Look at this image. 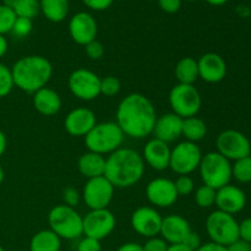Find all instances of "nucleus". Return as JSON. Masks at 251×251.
Instances as JSON below:
<instances>
[{"label": "nucleus", "instance_id": "obj_1", "mask_svg": "<svg viewBox=\"0 0 251 251\" xmlns=\"http://www.w3.org/2000/svg\"><path fill=\"white\" fill-rule=\"evenodd\" d=\"M115 119L125 136L140 140L152 134L157 114L154 105L146 96L130 93L118 105Z\"/></svg>", "mask_w": 251, "mask_h": 251}, {"label": "nucleus", "instance_id": "obj_2", "mask_svg": "<svg viewBox=\"0 0 251 251\" xmlns=\"http://www.w3.org/2000/svg\"><path fill=\"white\" fill-rule=\"evenodd\" d=\"M145 173L141 154L131 149H118L105 158L104 176L114 188H131L139 183Z\"/></svg>", "mask_w": 251, "mask_h": 251}, {"label": "nucleus", "instance_id": "obj_3", "mask_svg": "<svg viewBox=\"0 0 251 251\" xmlns=\"http://www.w3.org/2000/svg\"><path fill=\"white\" fill-rule=\"evenodd\" d=\"M14 85L26 93H36L53 76V65L42 55H27L19 59L11 69Z\"/></svg>", "mask_w": 251, "mask_h": 251}, {"label": "nucleus", "instance_id": "obj_4", "mask_svg": "<svg viewBox=\"0 0 251 251\" xmlns=\"http://www.w3.org/2000/svg\"><path fill=\"white\" fill-rule=\"evenodd\" d=\"M124 137V132L115 122L97 123L85 136V145L88 151L104 156L120 149Z\"/></svg>", "mask_w": 251, "mask_h": 251}, {"label": "nucleus", "instance_id": "obj_5", "mask_svg": "<svg viewBox=\"0 0 251 251\" xmlns=\"http://www.w3.org/2000/svg\"><path fill=\"white\" fill-rule=\"evenodd\" d=\"M48 223L50 230H53L60 239H77L83 235L82 216L66 205H58L50 210L48 215Z\"/></svg>", "mask_w": 251, "mask_h": 251}, {"label": "nucleus", "instance_id": "obj_6", "mask_svg": "<svg viewBox=\"0 0 251 251\" xmlns=\"http://www.w3.org/2000/svg\"><path fill=\"white\" fill-rule=\"evenodd\" d=\"M199 172L203 184L215 190L228 185L232 180V163L217 151L203 154Z\"/></svg>", "mask_w": 251, "mask_h": 251}, {"label": "nucleus", "instance_id": "obj_7", "mask_svg": "<svg viewBox=\"0 0 251 251\" xmlns=\"http://www.w3.org/2000/svg\"><path fill=\"white\" fill-rule=\"evenodd\" d=\"M206 232L211 242L227 248L239 239V223L234 216L220 210L213 211L206 220Z\"/></svg>", "mask_w": 251, "mask_h": 251}, {"label": "nucleus", "instance_id": "obj_8", "mask_svg": "<svg viewBox=\"0 0 251 251\" xmlns=\"http://www.w3.org/2000/svg\"><path fill=\"white\" fill-rule=\"evenodd\" d=\"M169 105L172 113L180 117L181 119L196 117L202 105V98L200 92L194 85L178 83L169 92Z\"/></svg>", "mask_w": 251, "mask_h": 251}, {"label": "nucleus", "instance_id": "obj_9", "mask_svg": "<svg viewBox=\"0 0 251 251\" xmlns=\"http://www.w3.org/2000/svg\"><path fill=\"white\" fill-rule=\"evenodd\" d=\"M202 156L198 145L185 140L179 142L171 151L169 168L178 176H189L199 169Z\"/></svg>", "mask_w": 251, "mask_h": 251}, {"label": "nucleus", "instance_id": "obj_10", "mask_svg": "<svg viewBox=\"0 0 251 251\" xmlns=\"http://www.w3.org/2000/svg\"><path fill=\"white\" fill-rule=\"evenodd\" d=\"M69 90L81 100H93L100 95V77L88 69L80 68L70 74Z\"/></svg>", "mask_w": 251, "mask_h": 251}, {"label": "nucleus", "instance_id": "obj_11", "mask_svg": "<svg viewBox=\"0 0 251 251\" xmlns=\"http://www.w3.org/2000/svg\"><path fill=\"white\" fill-rule=\"evenodd\" d=\"M218 153L228 161H238L251 154V144L247 136L238 130L228 129L220 132L216 139Z\"/></svg>", "mask_w": 251, "mask_h": 251}, {"label": "nucleus", "instance_id": "obj_12", "mask_svg": "<svg viewBox=\"0 0 251 251\" xmlns=\"http://www.w3.org/2000/svg\"><path fill=\"white\" fill-rule=\"evenodd\" d=\"M114 189L105 176H98L86 181L81 196L90 210H102L112 202Z\"/></svg>", "mask_w": 251, "mask_h": 251}, {"label": "nucleus", "instance_id": "obj_13", "mask_svg": "<svg viewBox=\"0 0 251 251\" xmlns=\"http://www.w3.org/2000/svg\"><path fill=\"white\" fill-rule=\"evenodd\" d=\"M117 226V220L112 211L108 208L91 210L85 217H82L83 235L93 239L102 240L112 234Z\"/></svg>", "mask_w": 251, "mask_h": 251}, {"label": "nucleus", "instance_id": "obj_14", "mask_svg": "<svg viewBox=\"0 0 251 251\" xmlns=\"http://www.w3.org/2000/svg\"><path fill=\"white\" fill-rule=\"evenodd\" d=\"M162 220L163 217L159 215L158 211L149 206H142L132 212L130 223L137 234L145 238H153L161 232Z\"/></svg>", "mask_w": 251, "mask_h": 251}, {"label": "nucleus", "instance_id": "obj_15", "mask_svg": "<svg viewBox=\"0 0 251 251\" xmlns=\"http://www.w3.org/2000/svg\"><path fill=\"white\" fill-rule=\"evenodd\" d=\"M69 33L75 43L85 47L87 43L95 41L97 37V21L88 12H77L69 21Z\"/></svg>", "mask_w": 251, "mask_h": 251}, {"label": "nucleus", "instance_id": "obj_16", "mask_svg": "<svg viewBox=\"0 0 251 251\" xmlns=\"http://www.w3.org/2000/svg\"><path fill=\"white\" fill-rule=\"evenodd\" d=\"M146 198L156 207H171L178 200L174 181L168 178H156L146 186Z\"/></svg>", "mask_w": 251, "mask_h": 251}, {"label": "nucleus", "instance_id": "obj_17", "mask_svg": "<svg viewBox=\"0 0 251 251\" xmlns=\"http://www.w3.org/2000/svg\"><path fill=\"white\" fill-rule=\"evenodd\" d=\"M215 205L222 212L234 216L235 213L244 210L247 205V195L240 188L228 184L216 191Z\"/></svg>", "mask_w": 251, "mask_h": 251}, {"label": "nucleus", "instance_id": "obj_18", "mask_svg": "<svg viewBox=\"0 0 251 251\" xmlns=\"http://www.w3.org/2000/svg\"><path fill=\"white\" fill-rule=\"evenodd\" d=\"M97 124L96 114L88 108H75L66 115L64 120V127L71 136L85 137L92 127Z\"/></svg>", "mask_w": 251, "mask_h": 251}, {"label": "nucleus", "instance_id": "obj_19", "mask_svg": "<svg viewBox=\"0 0 251 251\" xmlns=\"http://www.w3.org/2000/svg\"><path fill=\"white\" fill-rule=\"evenodd\" d=\"M199 77L207 83L221 82L227 75V64L217 53H206L198 60Z\"/></svg>", "mask_w": 251, "mask_h": 251}, {"label": "nucleus", "instance_id": "obj_20", "mask_svg": "<svg viewBox=\"0 0 251 251\" xmlns=\"http://www.w3.org/2000/svg\"><path fill=\"white\" fill-rule=\"evenodd\" d=\"M191 232V227L188 221L179 215H169L163 217L161 226L162 239L168 244H183L185 238Z\"/></svg>", "mask_w": 251, "mask_h": 251}, {"label": "nucleus", "instance_id": "obj_21", "mask_svg": "<svg viewBox=\"0 0 251 251\" xmlns=\"http://www.w3.org/2000/svg\"><path fill=\"white\" fill-rule=\"evenodd\" d=\"M181 130H183V119L174 113H166L161 117H157L152 134L154 139L161 140L166 144H171L181 136Z\"/></svg>", "mask_w": 251, "mask_h": 251}, {"label": "nucleus", "instance_id": "obj_22", "mask_svg": "<svg viewBox=\"0 0 251 251\" xmlns=\"http://www.w3.org/2000/svg\"><path fill=\"white\" fill-rule=\"evenodd\" d=\"M171 151L168 144L157 139H151L144 147L142 158L154 171H166L169 168Z\"/></svg>", "mask_w": 251, "mask_h": 251}, {"label": "nucleus", "instance_id": "obj_23", "mask_svg": "<svg viewBox=\"0 0 251 251\" xmlns=\"http://www.w3.org/2000/svg\"><path fill=\"white\" fill-rule=\"evenodd\" d=\"M33 107L39 114L44 117H53L61 109V98L56 91L49 87H43L32 97Z\"/></svg>", "mask_w": 251, "mask_h": 251}, {"label": "nucleus", "instance_id": "obj_24", "mask_svg": "<svg viewBox=\"0 0 251 251\" xmlns=\"http://www.w3.org/2000/svg\"><path fill=\"white\" fill-rule=\"evenodd\" d=\"M78 172L85 178L92 179L98 176H104L105 173V158L102 154L95 152H86L77 161Z\"/></svg>", "mask_w": 251, "mask_h": 251}, {"label": "nucleus", "instance_id": "obj_25", "mask_svg": "<svg viewBox=\"0 0 251 251\" xmlns=\"http://www.w3.org/2000/svg\"><path fill=\"white\" fill-rule=\"evenodd\" d=\"M42 14L48 21L58 24L64 21L69 14V0H39Z\"/></svg>", "mask_w": 251, "mask_h": 251}, {"label": "nucleus", "instance_id": "obj_26", "mask_svg": "<svg viewBox=\"0 0 251 251\" xmlns=\"http://www.w3.org/2000/svg\"><path fill=\"white\" fill-rule=\"evenodd\" d=\"M61 239L50 229L39 230L29 243L31 251H60Z\"/></svg>", "mask_w": 251, "mask_h": 251}, {"label": "nucleus", "instance_id": "obj_27", "mask_svg": "<svg viewBox=\"0 0 251 251\" xmlns=\"http://www.w3.org/2000/svg\"><path fill=\"white\" fill-rule=\"evenodd\" d=\"M174 74L178 80V83L184 85H194L199 78V66L198 60H195L191 56L181 58L176 63Z\"/></svg>", "mask_w": 251, "mask_h": 251}, {"label": "nucleus", "instance_id": "obj_28", "mask_svg": "<svg viewBox=\"0 0 251 251\" xmlns=\"http://www.w3.org/2000/svg\"><path fill=\"white\" fill-rule=\"evenodd\" d=\"M207 134V126L206 123L199 117H190L183 119V130H181V136L186 139V141H190L196 144L205 139Z\"/></svg>", "mask_w": 251, "mask_h": 251}, {"label": "nucleus", "instance_id": "obj_29", "mask_svg": "<svg viewBox=\"0 0 251 251\" xmlns=\"http://www.w3.org/2000/svg\"><path fill=\"white\" fill-rule=\"evenodd\" d=\"M232 178L239 183H250L251 181V154L244 158L234 161L232 164Z\"/></svg>", "mask_w": 251, "mask_h": 251}, {"label": "nucleus", "instance_id": "obj_30", "mask_svg": "<svg viewBox=\"0 0 251 251\" xmlns=\"http://www.w3.org/2000/svg\"><path fill=\"white\" fill-rule=\"evenodd\" d=\"M16 17H25V19H34L41 11L39 7V0H17L14 7Z\"/></svg>", "mask_w": 251, "mask_h": 251}, {"label": "nucleus", "instance_id": "obj_31", "mask_svg": "<svg viewBox=\"0 0 251 251\" xmlns=\"http://www.w3.org/2000/svg\"><path fill=\"white\" fill-rule=\"evenodd\" d=\"M216 191L215 189L207 185H201L195 191V201L199 207L208 208L215 205L216 202Z\"/></svg>", "mask_w": 251, "mask_h": 251}, {"label": "nucleus", "instance_id": "obj_32", "mask_svg": "<svg viewBox=\"0 0 251 251\" xmlns=\"http://www.w3.org/2000/svg\"><path fill=\"white\" fill-rule=\"evenodd\" d=\"M15 20H16V15H15L14 10L0 4V34L5 36L6 33H10L15 24Z\"/></svg>", "mask_w": 251, "mask_h": 251}, {"label": "nucleus", "instance_id": "obj_33", "mask_svg": "<svg viewBox=\"0 0 251 251\" xmlns=\"http://www.w3.org/2000/svg\"><path fill=\"white\" fill-rule=\"evenodd\" d=\"M15 85L14 80H12L11 69L7 68L5 64L0 63V98H4L10 95Z\"/></svg>", "mask_w": 251, "mask_h": 251}, {"label": "nucleus", "instance_id": "obj_34", "mask_svg": "<svg viewBox=\"0 0 251 251\" xmlns=\"http://www.w3.org/2000/svg\"><path fill=\"white\" fill-rule=\"evenodd\" d=\"M122 83L115 76H105L100 78V95L105 97H114L120 92Z\"/></svg>", "mask_w": 251, "mask_h": 251}, {"label": "nucleus", "instance_id": "obj_35", "mask_svg": "<svg viewBox=\"0 0 251 251\" xmlns=\"http://www.w3.org/2000/svg\"><path fill=\"white\" fill-rule=\"evenodd\" d=\"M32 28H33L32 20L25 19V17H16L14 26H12L11 33L17 38H25V37L31 33Z\"/></svg>", "mask_w": 251, "mask_h": 251}, {"label": "nucleus", "instance_id": "obj_36", "mask_svg": "<svg viewBox=\"0 0 251 251\" xmlns=\"http://www.w3.org/2000/svg\"><path fill=\"white\" fill-rule=\"evenodd\" d=\"M174 186L178 196H188L194 191V179L190 176H179L178 179L174 181Z\"/></svg>", "mask_w": 251, "mask_h": 251}, {"label": "nucleus", "instance_id": "obj_37", "mask_svg": "<svg viewBox=\"0 0 251 251\" xmlns=\"http://www.w3.org/2000/svg\"><path fill=\"white\" fill-rule=\"evenodd\" d=\"M85 51L91 60H100L104 55V47H103V44L100 41L95 39V41L86 44Z\"/></svg>", "mask_w": 251, "mask_h": 251}, {"label": "nucleus", "instance_id": "obj_38", "mask_svg": "<svg viewBox=\"0 0 251 251\" xmlns=\"http://www.w3.org/2000/svg\"><path fill=\"white\" fill-rule=\"evenodd\" d=\"M81 194L73 186H68L63 190V200L64 205L70 206V207H76L80 202Z\"/></svg>", "mask_w": 251, "mask_h": 251}, {"label": "nucleus", "instance_id": "obj_39", "mask_svg": "<svg viewBox=\"0 0 251 251\" xmlns=\"http://www.w3.org/2000/svg\"><path fill=\"white\" fill-rule=\"evenodd\" d=\"M168 243L162 238H149L145 245H142L144 251H167L168 249Z\"/></svg>", "mask_w": 251, "mask_h": 251}, {"label": "nucleus", "instance_id": "obj_40", "mask_svg": "<svg viewBox=\"0 0 251 251\" xmlns=\"http://www.w3.org/2000/svg\"><path fill=\"white\" fill-rule=\"evenodd\" d=\"M77 251H102V245L100 240L85 237L78 243Z\"/></svg>", "mask_w": 251, "mask_h": 251}, {"label": "nucleus", "instance_id": "obj_41", "mask_svg": "<svg viewBox=\"0 0 251 251\" xmlns=\"http://www.w3.org/2000/svg\"><path fill=\"white\" fill-rule=\"evenodd\" d=\"M183 0H158V5L167 14H176L180 10Z\"/></svg>", "mask_w": 251, "mask_h": 251}, {"label": "nucleus", "instance_id": "obj_42", "mask_svg": "<svg viewBox=\"0 0 251 251\" xmlns=\"http://www.w3.org/2000/svg\"><path fill=\"white\" fill-rule=\"evenodd\" d=\"M114 0H82L83 4L91 10H95V11H103V10H107L108 7H110V5L113 4Z\"/></svg>", "mask_w": 251, "mask_h": 251}, {"label": "nucleus", "instance_id": "obj_43", "mask_svg": "<svg viewBox=\"0 0 251 251\" xmlns=\"http://www.w3.org/2000/svg\"><path fill=\"white\" fill-rule=\"evenodd\" d=\"M183 245L188 248V249H190L191 251H196L201 245H202V243H201V237L199 235V233L191 230V232L189 233L188 237L185 238V240H184Z\"/></svg>", "mask_w": 251, "mask_h": 251}, {"label": "nucleus", "instance_id": "obj_44", "mask_svg": "<svg viewBox=\"0 0 251 251\" xmlns=\"http://www.w3.org/2000/svg\"><path fill=\"white\" fill-rule=\"evenodd\" d=\"M239 238L251 244V217L239 223Z\"/></svg>", "mask_w": 251, "mask_h": 251}, {"label": "nucleus", "instance_id": "obj_45", "mask_svg": "<svg viewBox=\"0 0 251 251\" xmlns=\"http://www.w3.org/2000/svg\"><path fill=\"white\" fill-rule=\"evenodd\" d=\"M228 251H251V244L243 239H237L227 247Z\"/></svg>", "mask_w": 251, "mask_h": 251}, {"label": "nucleus", "instance_id": "obj_46", "mask_svg": "<svg viewBox=\"0 0 251 251\" xmlns=\"http://www.w3.org/2000/svg\"><path fill=\"white\" fill-rule=\"evenodd\" d=\"M196 251H228V250L226 247H222V245H218L216 244V243L210 242L201 245V247Z\"/></svg>", "mask_w": 251, "mask_h": 251}, {"label": "nucleus", "instance_id": "obj_47", "mask_svg": "<svg viewBox=\"0 0 251 251\" xmlns=\"http://www.w3.org/2000/svg\"><path fill=\"white\" fill-rule=\"evenodd\" d=\"M117 251H144V248L137 243H125L118 248Z\"/></svg>", "mask_w": 251, "mask_h": 251}, {"label": "nucleus", "instance_id": "obj_48", "mask_svg": "<svg viewBox=\"0 0 251 251\" xmlns=\"http://www.w3.org/2000/svg\"><path fill=\"white\" fill-rule=\"evenodd\" d=\"M7 48H9V43H7V39L5 38V36L0 34V59L6 54Z\"/></svg>", "mask_w": 251, "mask_h": 251}, {"label": "nucleus", "instance_id": "obj_49", "mask_svg": "<svg viewBox=\"0 0 251 251\" xmlns=\"http://www.w3.org/2000/svg\"><path fill=\"white\" fill-rule=\"evenodd\" d=\"M6 147H7L6 136H5L4 132L0 130V158H1L2 154L5 153V151H6Z\"/></svg>", "mask_w": 251, "mask_h": 251}, {"label": "nucleus", "instance_id": "obj_50", "mask_svg": "<svg viewBox=\"0 0 251 251\" xmlns=\"http://www.w3.org/2000/svg\"><path fill=\"white\" fill-rule=\"evenodd\" d=\"M167 251H191V250L188 249L186 247H184L183 244H173V245H169Z\"/></svg>", "mask_w": 251, "mask_h": 251}, {"label": "nucleus", "instance_id": "obj_51", "mask_svg": "<svg viewBox=\"0 0 251 251\" xmlns=\"http://www.w3.org/2000/svg\"><path fill=\"white\" fill-rule=\"evenodd\" d=\"M206 1L213 6H221V5H225L228 0H206Z\"/></svg>", "mask_w": 251, "mask_h": 251}, {"label": "nucleus", "instance_id": "obj_52", "mask_svg": "<svg viewBox=\"0 0 251 251\" xmlns=\"http://www.w3.org/2000/svg\"><path fill=\"white\" fill-rule=\"evenodd\" d=\"M17 0H2V5H5V6L10 7V9H12L15 5V2H16Z\"/></svg>", "mask_w": 251, "mask_h": 251}, {"label": "nucleus", "instance_id": "obj_53", "mask_svg": "<svg viewBox=\"0 0 251 251\" xmlns=\"http://www.w3.org/2000/svg\"><path fill=\"white\" fill-rule=\"evenodd\" d=\"M5 179V173H4V169H2V167L0 166V185L2 184V181H4Z\"/></svg>", "mask_w": 251, "mask_h": 251}, {"label": "nucleus", "instance_id": "obj_54", "mask_svg": "<svg viewBox=\"0 0 251 251\" xmlns=\"http://www.w3.org/2000/svg\"><path fill=\"white\" fill-rule=\"evenodd\" d=\"M0 251H5V250H4V248H2L1 245H0Z\"/></svg>", "mask_w": 251, "mask_h": 251}, {"label": "nucleus", "instance_id": "obj_55", "mask_svg": "<svg viewBox=\"0 0 251 251\" xmlns=\"http://www.w3.org/2000/svg\"><path fill=\"white\" fill-rule=\"evenodd\" d=\"M184 1H195V0H184Z\"/></svg>", "mask_w": 251, "mask_h": 251}]
</instances>
